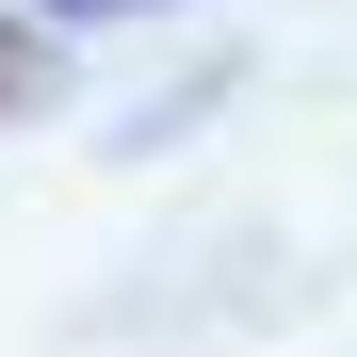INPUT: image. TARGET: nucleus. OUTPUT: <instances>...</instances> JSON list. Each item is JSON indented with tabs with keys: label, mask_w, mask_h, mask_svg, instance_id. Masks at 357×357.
Returning <instances> with one entry per match:
<instances>
[{
	"label": "nucleus",
	"mask_w": 357,
	"mask_h": 357,
	"mask_svg": "<svg viewBox=\"0 0 357 357\" xmlns=\"http://www.w3.org/2000/svg\"><path fill=\"white\" fill-rule=\"evenodd\" d=\"M33 17H162V0H33Z\"/></svg>",
	"instance_id": "obj_2"
},
{
	"label": "nucleus",
	"mask_w": 357,
	"mask_h": 357,
	"mask_svg": "<svg viewBox=\"0 0 357 357\" xmlns=\"http://www.w3.org/2000/svg\"><path fill=\"white\" fill-rule=\"evenodd\" d=\"M33 98H49V33H33V17H0V114H33Z\"/></svg>",
	"instance_id": "obj_1"
}]
</instances>
